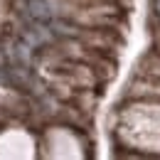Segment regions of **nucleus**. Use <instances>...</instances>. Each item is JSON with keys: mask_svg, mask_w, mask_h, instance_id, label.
Listing matches in <instances>:
<instances>
[{"mask_svg": "<svg viewBox=\"0 0 160 160\" xmlns=\"http://www.w3.org/2000/svg\"><path fill=\"white\" fill-rule=\"evenodd\" d=\"M35 140L22 128H8L0 133V158H25L35 155Z\"/></svg>", "mask_w": 160, "mask_h": 160, "instance_id": "obj_1", "label": "nucleus"}]
</instances>
